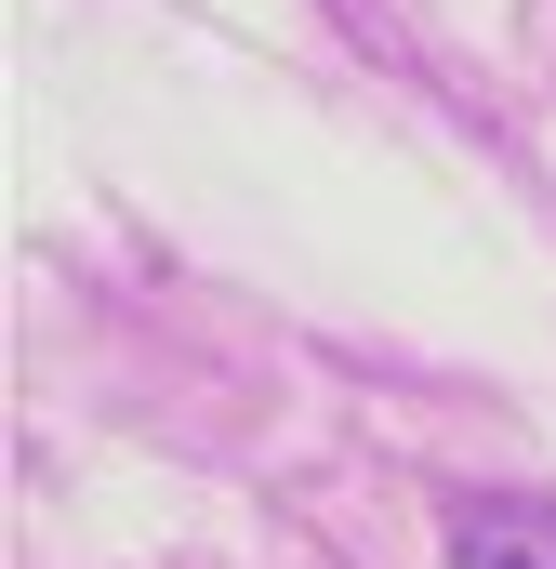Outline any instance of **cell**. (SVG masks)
<instances>
[{
    "mask_svg": "<svg viewBox=\"0 0 556 569\" xmlns=\"http://www.w3.org/2000/svg\"><path fill=\"white\" fill-rule=\"evenodd\" d=\"M450 569H556V490H464Z\"/></svg>",
    "mask_w": 556,
    "mask_h": 569,
    "instance_id": "cell-1",
    "label": "cell"
}]
</instances>
